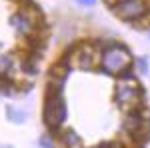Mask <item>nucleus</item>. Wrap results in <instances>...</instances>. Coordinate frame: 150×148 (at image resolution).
Returning <instances> with one entry per match:
<instances>
[{"label":"nucleus","mask_w":150,"mask_h":148,"mask_svg":"<svg viewBox=\"0 0 150 148\" xmlns=\"http://www.w3.org/2000/svg\"><path fill=\"white\" fill-rule=\"evenodd\" d=\"M66 116H68V110H66V102L62 98V88L48 84L46 94H44L42 118H44L46 128L52 132V136H54V132H60L62 124L66 122Z\"/></svg>","instance_id":"obj_1"},{"label":"nucleus","mask_w":150,"mask_h":148,"mask_svg":"<svg viewBox=\"0 0 150 148\" xmlns=\"http://www.w3.org/2000/svg\"><path fill=\"white\" fill-rule=\"evenodd\" d=\"M130 64H132V56L124 44L112 42V44L104 46L100 52V70H104L106 74H118L120 70H124Z\"/></svg>","instance_id":"obj_2"},{"label":"nucleus","mask_w":150,"mask_h":148,"mask_svg":"<svg viewBox=\"0 0 150 148\" xmlns=\"http://www.w3.org/2000/svg\"><path fill=\"white\" fill-rule=\"evenodd\" d=\"M114 102L120 110H136V108H142V102H144V90L138 86L136 80H120L116 84L114 90Z\"/></svg>","instance_id":"obj_3"},{"label":"nucleus","mask_w":150,"mask_h":148,"mask_svg":"<svg viewBox=\"0 0 150 148\" xmlns=\"http://www.w3.org/2000/svg\"><path fill=\"white\" fill-rule=\"evenodd\" d=\"M122 130L128 136L136 138L140 142H146L150 138V126H148V118L144 116L142 108L136 110H128L122 118Z\"/></svg>","instance_id":"obj_4"},{"label":"nucleus","mask_w":150,"mask_h":148,"mask_svg":"<svg viewBox=\"0 0 150 148\" xmlns=\"http://www.w3.org/2000/svg\"><path fill=\"white\" fill-rule=\"evenodd\" d=\"M148 8L150 6L146 0H120L112 6V12L122 20L134 22V20H140L142 16H146Z\"/></svg>","instance_id":"obj_5"},{"label":"nucleus","mask_w":150,"mask_h":148,"mask_svg":"<svg viewBox=\"0 0 150 148\" xmlns=\"http://www.w3.org/2000/svg\"><path fill=\"white\" fill-rule=\"evenodd\" d=\"M10 26L14 28V32L20 36H32V32L36 30V20L32 18V14L26 10V8H20L16 10L10 16Z\"/></svg>","instance_id":"obj_6"},{"label":"nucleus","mask_w":150,"mask_h":148,"mask_svg":"<svg viewBox=\"0 0 150 148\" xmlns=\"http://www.w3.org/2000/svg\"><path fill=\"white\" fill-rule=\"evenodd\" d=\"M74 56H76V64L84 70H92L96 66V62L100 60V54L92 44H80Z\"/></svg>","instance_id":"obj_7"},{"label":"nucleus","mask_w":150,"mask_h":148,"mask_svg":"<svg viewBox=\"0 0 150 148\" xmlns=\"http://www.w3.org/2000/svg\"><path fill=\"white\" fill-rule=\"evenodd\" d=\"M58 138H60V144L64 148H82V138L78 136L72 128L62 130V132L58 134Z\"/></svg>","instance_id":"obj_8"},{"label":"nucleus","mask_w":150,"mask_h":148,"mask_svg":"<svg viewBox=\"0 0 150 148\" xmlns=\"http://www.w3.org/2000/svg\"><path fill=\"white\" fill-rule=\"evenodd\" d=\"M12 68V54H0V76H6Z\"/></svg>","instance_id":"obj_9"},{"label":"nucleus","mask_w":150,"mask_h":148,"mask_svg":"<svg viewBox=\"0 0 150 148\" xmlns=\"http://www.w3.org/2000/svg\"><path fill=\"white\" fill-rule=\"evenodd\" d=\"M6 114L10 116V120H12V122H16V124L24 122V112H20V110H14L12 106H8V108H6Z\"/></svg>","instance_id":"obj_10"},{"label":"nucleus","mask_w":150,"mask_h":148,"mask_svg":"<svg viewBox=\"0 0 150 148\" xmlns=\"http://www.w3.org/2000/svg\"><path fill=\"white\" fill-rule=\"evenodd\" d=\"M92 148H120V144L114 142V140H108V142H100V144H96Z\"/></svg>","instance_id":"obj_11"},{"label":"nucleus","mask_w":150,"mask_h":148,"mask_svg":"<svg viewBox=\"0 0 150 148\" xmlns=\"http://www.w3.org/2000/svg\"><path fill=\"white\" fill-rule=\"evenodd\" d=\"M38 144H40V146H44V148H54V146H52V142H50V140H48L46 136H44V138H40V140H38Z\"/></svg>","instance_id":"obj_12"},{"label":"nucleus","mask_w":150,"mask_h":148,"mask_svg":"<svg viewBox=\"0 0 150 148\" xmlns=\"http://www.w3.org/2000/svg\"><path fill=\"white\" fill-rule=\"evenodd\" d=\"M76 4H80V6H94L96 4V0H74Z\"/></svg>","instance_id":"obj_13"},{"label":"nucleus","mask_w":150,"mask_h":148,"mask_svg":"<svg viewBox=\"0 0 150 148\" xmlns=\"http://www.w3.org/2000/svg\"><path fill=\"white\" fill-rule=\"evenodd\" d=\"M138 68L140 72H146V60H138Z\"/></svg>","instance_id":"obj_14"},{"label":"nucleus","mask_w":150,"mask_h":148,"mask_svg":"<svg viewBox=\"0 0 150 148\" xmlns=\"http://www.w3.org/2000/svg\"><path fill=\"white\" fill-rule=\"evenodd\" d=\"M104 2H106V4H112V6H114L116 2H120V0H104Z\"/></svg>","instance_id":"obj_15"},{"label":"nucleus","mask_w":150,"mask_h":148,"mask_svg":"<svg viewBox=\"0 0 150 148\" xmlns=\"http://www.w3.org/2000/svg\"><path fill=\"white\" fill-rule=\"evenodd\" d=\"M12 2H24V0H12Z\"/></svg>","instance_id":"obj_16"}]
</instances>
